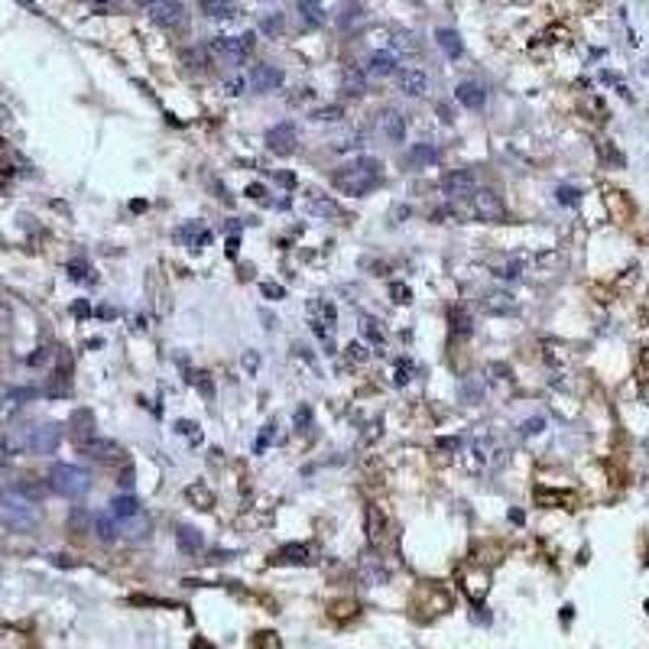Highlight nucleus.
<instances>
[{"label": "nucleus", "instance_id": "nucleus-16", "mask_svg": "<svg viewBox=\"0 0 649 649\" xmlns=\"http://www.w3.org/2000/svg\"><path fill=\"white\" fill-rule=\"evenodd\" d=\"M82 448H84V455L94 458V461H114L120 455V448L110 439H91V442H84Z\"/></svg>", "mask_w": 649, "mask_h": 649}, {"label": "nucleus", "instance_id": "nucleus-7", "mask_svg": "<svg viewBox=\"0 0 649 649\" xmlns=\"http://www.w3.org/2000/svg\"><path fill=\"white\" fill-rule=\"evenodd\" d=\"M442 192L448 198H468L474 195V172L471 169H451L442 176Z\"/></svg>", "mask_w": 649, "mask_h": 649}, {"label": "nucleus", "instance_id": "nucleus-28", "mask_svg": "<svg viewBox=\"0 0 649 649\" xmlns=\"http://www.w3.org/2000/svg\"><path fill=\"white\" fill-rule=\"evenodd\" d=\"M299 10H302L305 23L321 26L325 23V10H321V0H299Z\"/></svg>", "mask_w": 649, "mask_h": 649}, {"label": "nucleus", "instance_id": "nucleus-19", "mask_svg": "<svg viewBox=\"0 0 649 649\" xmlns=\"http://www.w3.org/2000/svg\"><path fill=\"white\" fill-rule=\"evenodd\" d=\"M117 523H124V520H130V516L140 513V500L136 497H114L110 500V510H108Z\"/></svg>", "mask_w": 649, "mask_h": 649}, {"label": "nucleus", "instance_id": "nucleus-2", "mask_svg": "<svg viewBox=\"0 0 649 649\" xmlns=\"http://www.w3.org/2000/svg\"><path fill=\"white\" fill-rule=\"evenodd\" d=\"M49 487L59 494V497H68V500H78L88 494L91 487V474L78 468V464H52L49 471Z\"/></svg>", "mask_w": 649, "mask_h": 649}, {"label": "nucleus", "instance_id": "nucleus-37", "mask_svg": "<svg viewBox=\"0 0 649 649\" xmlns=\"http://www.w3.org/2000/svg\"><path fill=\"white\" fill-rule=\"evenodd\" d=\"M309 211H312V214H328V218H331L338 208L331 202H309Z\"/></svg>", "mask_w": 649, "mask_h": 649}, {"label": "nucleus", "instance_id": "nucleus-8", "mask_svg": "<svg viewBox=\"0 0 649 649\" xmlns=\"http://www.w3.org/2000/svg\"><path fill=\"white\" fill-rule=\"evenodd\" d=\"M153 20L162 26V30H172L186 20V0H156L153 4Z\"/></svg>", "mask_w": 649, "mask_h": 649}, {"label": "nucleus", "instance_id": "nucleus-1", "mask_svg": "<svg viewBox=\"0 0 649 649\" xmlns=\"http://www.w3.org/2000/svg\"><path fill=\"white\" fill-rule=\"evenodd\" d=\"M335 188L341 195H351V198H361L371 188H377L383 182V162L377 156H357L354 162H347L341 172H335Z\"/></svg>", "mask_w": 649, "mask_h": 649}, {"label": "nucleus", "instance_id": "nucleus-39", "mask_svg": "<svg viewBox=\"0 0 649 649\" xmlns=\"http://www.w3.org/2000/svg\"><path fill=\"white\" fill-rule=\"evenodd\" d=\"M542 425H546L542 419H529V422H523V435H536V432H542Z\"/></svg>", "mask_w": 649, "mask_h": 649}, {"label": "nucleus", "instance_id": "nucleus-15", "mask_svg": "<svg viewBox=\"0 0 649 649\" xmlns=\"http://www.w3.org/2000/svg\"><path fill=\"white\" fill-rule=\"evenodd\" d=\"M380 127H383V134H387L390 143H403L406 140V120L399 110H387V114L380 117Z\"/></svg>", "mask_w": 649, "mask_h": 649}, {"label": "nucleus", "instance_id": "nucleus-20", "mask_svg": "<svg viewBox=\"0 0 649 649\" xmlns=\"http://www.w3.org/2000/svg\"><path fill=\"white\" fill-rule=\"evenodd\" d=\"M179 237H182L188 247H195V250H198V247H205V244L211 240V231L202 228L198 221H188L186 228H179Z\"/></svg>", "mask_w": 649, "mask_h": 649}, {"label": "nucleus", "instance_id": "nucleus-13", "mask_svg": "<svg viewBox=\"0 0 649 649\" xmlns=\"http://www.w3.org/2000/svg\"><path fill=\"white\" fill-rule=\"evenodd\" d=\"M397 52L390 49H380V52H371V59H367V72H371L373 78H390L397 75Z\"/></svg>", "mask_w": 649, "mask_h": 649}, {"label": "nucleus", "instance_id": "nucleus-42", "mask_svg": "<svg viewBox=\"0 0 649 649\" xmlns=\"http://www.w3.org/2000/svg\"><path fill=\"white\" fill-rule=\"evenodd\" d=\"M263 293H270V295H276V299H279V295H283V289H279V286H273V283H270V286L263 283Z\"/></svg>", "mask_w": 649, "mask_h": 649}, {"label": "nucleus", "instance_id": "nucleus-32", "mask_svg": "<svg viewBox=\"0 0 649 649\" xmlns=\"http://www.w3.org/2000/svg\"><path fill=\"white\" fill-rule=\"evenodd\" d=\"M186 65H192V68H205L208 65V49H198V46H192V49H186Z\"/></svg>", "mask_w": 649, "mask_h": 649}, {"label": "nucleus", "instance_id": "nucleus-11", "mask_svg": "<svg viewBox=\"0 0 649 649\" xmlns=\"http://www.w3.org/2000/svg\"><path fill=\"white\" fill-rule=\"evenodd\" d=\"M279 84H283V72L276 65H253V72H250L253 91H276Z\"/></svg>", "mask_w": 649, "mask_h": 649}, {"label": "nucleus", "instance_id": "nucleus-33", "mask_svg": "<svg viewBox=\"0 0 649 649\" xmlns=\"http://www.w3.org/2000/svg\"><path fill=\"white\" fill-rule=\"evenodd\" d=\"M523 266H526V263L520 260V257H516V260H506V263H500V266H497V276H503V279H516L520 273H523Z\"/></svg>", "mask_w": 649, "mask_h": 649}, {"label": "nucleus", "instance_id": "nucleus-3", "mask_svg": "<svg viewBox=\"0 0 649 649\" xmlns=\"http://www.w3.org/2000/svg\"><path fill=\"white\" fill-rule=\"evenodd\" d=\"M0 513H4V520H7L10 526H33L36 520H39V510H36V500L23 497L20 490L7 487L4 494H0Z\"/></svg>", "mask_w": 649, "mask_h": 649}, {"label": "nucleus", "instance_id": "nucleus-25", "mask_svg": "<svg viewBox=\"0 0 649 649\" xmlns=\"http://www.w3.org/2000/svg\"><path fill=\"white\" fill-rule=\"evenodd\" d=\"M186 497L192 500V503L198 506V510H208V506H214V494H211V490H208V484H202V481H198V484H192V487L186 490Z\"/></svg>", "mask_w": 649, "mask_h": 649}, {"label": "nucleus", "instance_id": "nucleus-30", "mask_svg": "<svg viewBox=\"0 0 649 649\" xmlns=\"http://www.w3.org/2000/svg\"><path fill=\"white\" fill-rule=\"evenodd\" d=\"M13 490H20L23 497L36 500V503H39V500H42V494H46V487H42L39 481H33V477H23V481H17V484H13Z\"/></svg>", "mask_w": 649, "mask_h": 649}, {"label": "nucleus", "instance_id": "nucleus-22", "mask_svg": "<svg viewBox=\"0 0 649 649\" xmlns=\"http://www.w3.org/2000/svg\"><path fill=\"white\" fill-rule=\"evenodd\" d=\"M72 425H82V429H75V442H78V445H84V442H91L94 439V416L91 413H84V409H82V413H75V416H72Z\"/></svg>", "mask_w": 649, "mask_h": 649}, {"label": "nucleus", "instance_id": "nucleus-35", "mask_svg": "<svg viewBox=\"0 0 649 649\" xmlns=\"http://www.w3.org/2000/svg\"><path fill=\"white\" fill-rule=\"evenodd\" d=\"M361 331H364V338H371L373 345H383V335H380V328H377V321H371V319H364V321H361Z\"/></svg>", "mask_w": 649, "mask_h": 649}, {"label": "nucleus", "instance_id": "nucleus-24", "mask_svg": "<svg viewBox=\"0 0 649 649\" xmlns=\"http://www.w3.org/2000/svg\"><path fill=\"white\" fill-rule=\"evenodd\" d=\"M435 39H439V46L442 49L448 52V56H451V59H458V56H461V36L455 33V30H435Z\"/></svg>", "mask_w": 649, "mask_h": 649}, {"label": "nucleus", "instance_id": "nucleus-41", "mask_svg": "<svg viewBox=\"0 0 649 649\" xmlns=\"http://www.w3.org/2000/svg\"><path fill=\"white\" fill-rule=\"evenodd\" d=\"M558 195H562V202H565V205H572V202H574V192H572V188H562Z\"/></svg>", "mask_w": 649, "mask_h": 649}, {"label": "nucleus", "instance_id": "nucleus-6", "mask_svg": "<svg viewBox=\"0 0 649 649\" xmlns=\"http://www.w3.org/2000/svg\"><path fill=\"white\" fill-rule=\"evenodd\" d=\"M59 442H62V425H56V422H42V425L30 429V451L33 455H56Z\"/></svg>", "mask_w": 649, "mask_h": 649}, {"label": "nucleus", "instance_id": "nucleus-17", "mask_svg": "<svg viewBox=\"0 0 649 649\" xmlns=\"http://www.w3.org/2000/svg\"><path fill=\"white\" fill-rule=\"evenodd\" d=\"M484 309H487L490 315H513L516 312V299L510 293H487Z\"/></svg>", "mask_w": 649, "mask_h": 649}, {"label": "nucleus", "instance_id": "nucleus-18", "mask_svg": "<svg viewBox=\"0 0 649 649\" xmlns=\"http://www.w3.org/2000/svg\"><path fill=\"white\" fill-rule=\"evenodd\" d=\"M341 88H345V94H351V98H361L364 91H367V75H364L361 68H345V75H341Z\"/></svg>", "mask_w": 649, "mask_h": 649}, {"label": "nucleus", "instance_id": "nucleus-21", "mask_svg": "<svg viewBox=\"0 0 649 649\" xmlns=\"http://www.w3.org/2000/svg\"><path fill=\"white\" fill-rule=\"evenodd\" d=\"M202 13L211 20H231L237 13L234 0H202Z\"/></svg>", "mask_w": 649, "mask_h": 649}, {"label": "nucleus", "instance_id": "nucleus-43", "mask_svg": "<svg viewBox=\"0 0 649 649\" xmlns=\"http://www.w3.org/2000/svg\"><path fill=\"white\" fill-rule=\"evenodd\" d=\"M130 484H134V474L124 471V477H120V487H130Z\"/></svg>", "mask_w": 649, "mask_h": 649}, {"label": "nucleus", "instance_id": "nucleus-36", "mask_svg": "<svg viewBox=\"0 0 649 649\" xmlns=\"http://www.w3.org/2000/svg\"><path fill=\"white\" fill-rule=\"evenodd\" d=\"M279 555H283V562H302L305 546H289V548H283Z\"/></svg>", "mask_w": 649, "mask_h": 649}, {"label": "nucleus", "instance_id": "nucleus-9", "mask_svg": "<svg viewBox=\"0 0 649 649\" xmlns=\"http://www.w3.org/2000/svg\"><path fill=\"white\" fill-rule=\"evenodd\" d=\"M295 127H293V120H283V124H276V127H270L266 130V146H270L273 153H279V156H286V153H293L295 150Z\"/></svg>", "mask_w": 649, "mask_h": 649}, {"label": "nucleus", "instance_id": "nucleus-27", "mask_svg": "<svg viewBox=\"0 0 649 649\" xmlns=\"http://www.w3.org/2000/svg\"><path fill=\"white\" fill-rule=\"evenodd\" d=\"M383 529H387V523H383V513H380L377 506H367V539L380 542Z\"/></svg>", "mask_w": 649, "mask_h": 649}, {"label": "nucleus", "instance_id": "nucleus-38", "mask_svg": "<svg viewBox=\"0 0 649 649\" xmlns=\"http://www.w3.org/2000/svg\"><path fill=\"white\" fill-rule=\"evenodd\" d=\"M247 84H250V82H247V78H231V82L224 84V91H228V94H244V88H247Z\"/></svg>", "mask_w": 649, "mask_h": 649}, {"label": "nucleus", "instance_id": "nucleus-31", "mask_svg": "<svg viewBox=\"0 0 649 649\" xmlns=\"http://www.w3.org/2000/svg\"><path fill=\"white\" fill-rule=\"evenodd\" d=\"M345 117V108L341 104H325V108L312 110V120H321V124H335V120Z\"/></svg>", "mask_w": 649, "mask_h": 649}, {"label": "nucleus", "instance_id": "nucleus-5", "mask_svg": "<svg viewBox=\"0 0 649 649\" xmlns=\"http://www.w3.org/2000/svg\"><path fill=\"white\" fill-rule=\"evenodd\" d=\"M471 211L477 214L481 221H500L506 214L503 208V198H500V192H494V188H474L471 195Z\"/></svg>", "mask_w": 649, "mask_h": 649}, {"label": "nucleus", "instance_id": "nucleus-4", "mask_svg": "<svg viewBox=\"0 0 649 649\" xmlns=\"http://www.w3.org/2000/svg\"><path fill=\"white\" fill-rule=\"evenodd\" d=\"M253 46H257L253 33H244V36H218V39L208 46V52L221 56L228 65H244V62L250 59Z\"/></svg>", "mask_w": 649, "mask_h": 649}, {"label": "nucleus", "instance_id": "nucleus-14", "mask_svg": "<svg viewBox=\"0 0 649 649\" xmlns=\"http://www.w3.org/2000/svg\"><path fill=\"white\" fill-rule=\"evenodd\" d=\"M455 98H458V104H461V108L481 110L484 101H487V91H484L477 82H461V84L455 88Z\"/></svg>", "mask_w": 649, "mask_h": 649}, {"label": "nucleus", "instance_id": "nucleus-12", "mask_svg": "<svg viewBox=\"0 0 649 649\" xmlns=\"http://www.w3.org/2000/svg\"><path fill=\"white\" fill-rule=\"evenodd\" d=\"M442 160V153L435 143H416L413 150L406 153V166L409 169H429Z\"/></svg>", "mask_w": 649, "mask_h": 649}, {"label": "nucleus", "instance_id": "nucleus-29", "mask_svg": "<svg viewBox=\"0 0 649 649\" xmlns=\"http://www.w3.org/2000/svg\"><path fill=\"white\" fill-rule=\"evenodd\" d=\"M179 548L182 552H198L202 548V536L192 526H179Z\"/></svg>", "mask_w": 649, "mask_h": 649}, {"label": "nucleus", "instance_id": "nucleus-40", "mask_svg": "<svg viewBox=\"0 0 649 649\" xmlns=\"http://www.w3.org/2000/svg\"><path fill=\"white\" fill-rule=\"evenodd\" d=\"M393 380H397L399 387H403L406 380H409V361H406V357H403V361H399V373H397V377H393Z\"/></svg>", "mask_w": 649, "mask_h": 649}, {"label": "nucleus", "instance_id": "nucleus-34", "mask_svg": "<svg viewBox=\"0 0 649 649\" xmlns=\"http://www.w3.org/2000/svg\"><path fill=\"white\" fill-rule=\"evenodd\" d=\"M361 17H364L361 4H347V7L341 10V26H345V30H347V26H354V23H357V20H361Z\"/></svg>", "mask_w": 649, "mask_h": 649}, {"label": "nucleus", "instance_id": "nucleus-26", "mask_svg": "<svg viewBox=\"0 0 649 649\" xmlns=\"http://www.w3.org/2000/svg\"><path fill=\"white\" fill-rule=\"evenodd\" d=\"M260 30L266 39H276V36H283V30H286V17H283V13H266V17L260 20Z\"/></svg>", "mask_w": 649, "mask_h": 649}, {"label": "nucleus", "instance_id": "nucleus-10", "mask_svg": "<svg viewBox=\"0 0 649 649\" xmlns=\"http://www.w3.org/2000/svg\"><path fill=\"white\" fill-rule=\"evenodd\" d=\"M397 84H399V91L409 94V98H422V94L429 91V75L422 68H399Z\"/></svg>", "mask_w": 649, "mask_h": 649}, {"label": "nucleus", "instance_id": "nucleus-23", "mask_svg": "<svg viewBox=\"0 0 649 649\" xmlns=\"http://www.w3.org/2000/svg\"><path fill=\"white\" fill-rule=\"evenodd\" d=\"M94 532H98V539L114 542L117 539V520H114L110 513H98L94 516Z\"/></svg>", "mask_w": 649, "mask_h": 649}, {"label": "nucleus", "instance_id": "nucleus-44", "mask_svg": "<svg viewBox=\"0 0 649 649\" xmlns=\"http://www.w3.org/2000/svg\"><path fill=\"white\" fill-rule=\"evenodd\" d=\"M136 4H146V7H153V4H156V0H136Z\"/></svg>", "mask_w": 649, "mask_h": 649}]
</instances>
